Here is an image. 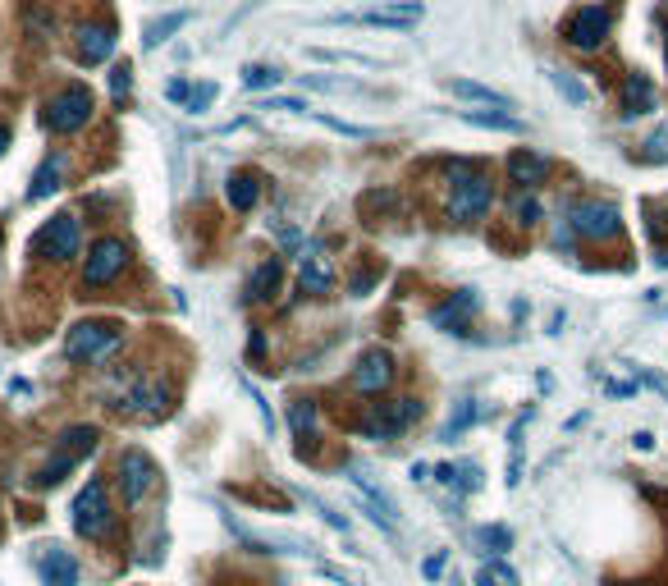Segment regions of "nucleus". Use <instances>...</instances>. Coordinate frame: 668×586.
<instances>
[{
    "label": "nucleus",
    "mask_w": 668,
    "mask_h": 586,
    "mask_svg": "<svg viewBox=\"0 0 668 586\" xmlns=\"http://www.w3.org/2000/svg\"><path fill=\"white\" fill-rule=\"evenodd\" d=\"M74 532L83 541H106L115 532V504H110L106 481H87L83 490L74 495Z\"/></svg>",
    "instance_id": "obj_1"
},
{
    "label": "nucleus",
    "mask_w": 668,
    "mask_h": 586,
    "mask_svg": "<svg viewBox=\"0 0 668 586\" xmlns=\"http://www.w3.org/2000/svg\"><path fill=\"white\" fill-rule=\"evenodd\" d=\"M490 207H495V184H490L485 174L467 170L453 179V193H449V202H444L449 220H458V225H481V220L490 216Z\"/></svg>",
    "instance_id": "obj_2"
},
{
    "label": "nucleus",
    "mask_w": 668,
    "mask_h": 586,
    "mask_svg": "<svg viewBox=\"0 0 668 586\" xmlns=\"http://www.w3.org/2000/svg\"><path fill=\"white\" fill-rule=\"evenodd\" d=\"M92 110H97V97H92L83 83H69L42 106V124L51 133H78V129H87Z\"/></svg>",
    "instance_id": "obj_3"
},
{
    "label": "nucleus",
    "mask_w": 668,
    "mask_h": 586,
    "mask_svg": "<svg viewBox=\"0 0 668 586\" xmlns=\"http://www.w3.org/2000/svg\"><path fill=\"white\" fill-rule=\"evenodd\" d=\"M568 229L586 243H609L623 234V216H618L614 202H600V197H582L568 207Z\"/></svg>",
    "instance_id": "obj_4"
},
{
    "label": "nucleus",
    "mask_w": 668,
    "mask_h": 586,
    "mask_svg": "<svg viewBox=\"0 0 668 586\" xmlns=\"http://www.w3.org/2000/svg\"><path fill=\"white\" fill-rule=\"evenodd\" d=\"M124 344V330L110 321H83L65 335V358L69 362H106L115 348Z\"/></svg>",
    "instance_id": "obj_5"
},
{
    "label": "nucleus",
    "mask_w": 668,
    "mask_h": 586,
    "mask_svg": "<svg viewBox=\"0 0 668 586\" xmlns=\"http://www.w3.org/2000/svg\"><path fill=\"white\" fill-rule=\"evenodd\" d=\"M417 422H421V399L399 394V399H389V403H376V408L362 417V431H367L371 440H394V435H403Z\"/></svg>",
    "instance_id": "obj_6"
},
{
    "label": "nucleus",
    "mask_w": 668,
    "mask_h": 586,
    "mask_svg": "<svg viewBox=\"0 0 668 586\" xmlns=\"http://www.w3.org/2000/svg\"><path fill=\"white\" fill-rule=\"evenodd\" d=\"M78 243H83L78 216H51L33 234V243H28V248H33L42 261H69V257H78Z\"/></svg>",
    "instance_id": "obj_7"
},
{
    "label": "nucleus",
    "mask_w": 668,
    "mask_h": 586,
    "mask_svg": "<svg viewBox=\"0 0 668 586\" xmlns=\"http://www.w3.org/2000/svg\"><path fill=\"white\" fill-rule=\"evenodd\" d=\"M156 463H151V454H142V449H124L115 463V481H119V495H124V504H142L156 490Z\"/></svg>",
    "instance_id": "obj_8"
},
{
    "label": "nucleus",
    "mask_w": 668,
    "mask_h": 586,
    "mask_svg": "<svg viewBox=\"0 0 668 586\" xmlns=\"http://www.w3.org/2000/svg\"><path fill=\"white\" fill-rule=\"evenodd\" d=\"M129 266V243L124 239H97L92 252L83 261V284L87 289H101V284H115Z\"/></svg>",
    "instance_id": "obj_9"
},
{
    "label": "nucleus",
    "mask_w": 668,
    "mask_h": 586,
    "mask_svg": "<svg viewBox=\"0 0 668 586\" xmlns=\"http://www.w3.org/2000/svg\"><path fill=\"white\" fill-rule=\"evenodd\" d=\"M563 37H568L572 51H600L604 37H609V10H604V5H582V10L568 19Z\"/></svg>",
    "instance_id": "obj_10"
},
{
    "label": "nucleus",
    "mask_w": 668,
    "mask_h": 586,
    "mask_svg": "<svg viewBox=\"0 0 668 586\" xmlns=\"http://www.w3.org/2000/svg\"><path fill=\"white\" fill-rule=\"evenodd\" d=\"M394 385V358L385 348H367L353 367V390L357 394H385Z\"/></svg>",
    "instance_id": "obj_11"
},
{
    "label": "nucleus",
    "mask_w": 668,
    "mask_h": 586,
    "mask_svg": "<svg viewBox=\"0 0 668 586\" xmlns=\"http://www.w3.org/2000/svg\"><path fill=\"white\" fill-rule=\"evenodd\" d=\"M124 408L147 417V422H156V417L170 413V385H161V380H138L129 390V399H124Z\"/></svg>",
    "instance_id": "obj_12"
},
{
    "label": "nucleus",
    "mask_w": 668,
    "mask_h": 586,
    "mask_svg": "<svg viewBox=\"0 0 668 586\" xmlns=\"http://www.w3.org/2000/svg\"><path fill=\"white\" fill-rule=\"evenodd\" d=\"M37 573H42V586H78V559L60 545H46L37 554Z\"/></svg>",
    "instance_id": "obj_13"
},
{
    "label": "nucleus",
    "mask_w": 668,
    "mask_h": 586,
    "mask_svg": "<svg viewBox=\"0 0 668 586\" xmlns=\"http://www.w3.org/2000/svg\"><path fill=\"white\" fill-rule=\"evenodd\" d=\"M421 14H426L421 0H403V5H380V10L357 14V23H367V28H417Z\"/></svg>",
    "instance_id": "obj_14"
},
{
    "label": "nucleus",
    "mask_w": 668,
    "mask_h": 586,
    "mask_svg": "<svg viewBox=\"0 0 668 586\" xmlns=\"http://www.w3.org/2000/svg\"><path fill=\"white\" fill-rule=\"evenodd\" d=\"M508 179L518 188H536V184H545L550 179V161L540 152H531V147H518V152L508 156Z\"/></svg>",
    "instance_id": "obj_15"
},
{
    "label": "nucleus",
    "mask_w": 668,
    "mask_h": 586,
    "mask_svg": "<svg viewBox=\"0 0 668 586\" xmlns=\"http://www.w3.org/2000/svg\"><path fill=\"white\" fill-rule=\"evenodd\" d=\"M298 280H302V289H307V293H330L334 289V266L321 257V248H316V243H307V248H302Z\"/></svg>",
    "instance_id": "obj_16"
},
{
    "label": "nucleus",
    "mask_w": 668,
    "mask_h": 586,
    "mask_svg": "<svg viewBox=\"0 0 668 586\" xmlns=\"http://www.w3.org/2000/svg\"><path fill=\"white\" fill-rule=\"evenodd\" d=\"M110 51H115V33H110L106 23L78 28V60H83V65H106Z\"/></svg>",
    "instance_id": "obj_17"
},
{
    "label": "nucleus",
    "mask_w": 668,
    "mask_h": 586,
    "mask_svg": "<svg viewBox=\"0 0 668 586\" xmlns=\"http://www.w3.org/2000/svg\"><path fill=\"white\" fill-rule=\"evenodd\" d=\"M476 312V293L472 289H463V293H453L449 303H440L431 312V326H440V330H458L463 335L467 330V316Z\"/></svg>",
    "instance_id": "obj_18"
},
{
    "label": "nucleus",
    "mask_w": 668,
    "mask_h": 586,
    "mask_svg": "<svg viewBox=\"0 0 668 586\" xmlns=\"http://www.w3.org/2000/svg\"><path fill=\"white\" fill-rule=\"evenodd\" d=\"M655 110V83L646 74H632L623 83V120H636V115H650Z\"/></svg>",
    "instance_id": "obj_19"
},
{
    "label": "nucleus",
    "mask_w": 668,
    "mask_h": 586,
    "mask_svg": "<svg viewBox=\"0 0 668 586\" xmlns=\"http://www.w3.org/2000/svg\"><path fill=\"white\" fill-rule=\"evenodd\" d=\"M280 280H284L280 257H266L257 271H252V280H248V303H270L275 289H280Z\"/></svg>",
    "instance_id": "obj_20"
},
{
    "label": "nucleus",
    "mask_w": 668,
    "mask_h": 586,
    "mask_svg": "<svg viewBox=\"0 0 668 586\" xmlns=\"http://www.w3.org/2000/svg\"><path fill=\"white\" fill-rule=\"evenodd\" d=\"M65 170H69L65 156H46L42 170H37V179L28 184V202H46L51 193H60V179H65Z\"/></svg>",
    "instance_id": "obj_21"
},
{
    "label": "nucleus",
    "mask_w": 668,
    "mask_h": 586,
    "mask_svg": "<svg viewBox=\"0 0 668 586\" xmlns=\"http://www.w3.org/2000/svg\"><path fill=\"white\" fill-rule=\"evenodd\" d=\"M225 197H229V207H234V211H252V207H257V197H261V174L257 170H238L234 179H229Z\"/></svg>",
    "instance_id": "obj_22"
},
{
    "label": "nucleus",
    "mask_w": 668,
    "mask_h": 586,
    "mask_svg": "<svg viewBox=\"0 0 668 586\" xmlns=\"http://www.w3.org/2000/svg\"><path fill=\"white\" fill-rule=\"evenodd\" d=\"M435 477H440L444 486L463 490V495L481 490V467H476V463H444V467H435Z\"/></svg>",
    "instance_id": "obj_23"
},
{
    "label": "nucleus",
    "mask_w": 668,
    "mask_h": 586,
    "mask_svg": "<svg viewBox=\"0 0 668 586\" xmlns=\"http://www.w3.org/2000/svg\"><path fill=\"white\" fill-rule=\"evenodd\" d=\"M449 92H453V97H467V101H481V106H499V110L513 106L504 92H495V87H485V83H472V78H453Z\"/></svg>",
    "instance_id": "obj_24"
},
{
    "label": "nucleus",
    "mask_w": 668,
    "mask_h": 586,
    "mask_svg": "<svg viewBox=\"0 0 668 586\" xmlns=\"http://www.w3.org/2000/svg\"><path fill=\"white\" fill-rule=\"evenodd\" d=\"M97 449V426H69L65 435H60V458H69V463H78L83 454H92Z\"/></svg>",
    "instance_id": "obj_25"
},
{
    "label": "nucleus",
    "mask_w": 668,
    "mask_h": 586,
    "mask_svg": "<svg viewBox=\"0 0 668 586\" xmlns=\"http://www.w3.org/2000/svg\"><path fill=\"white\" fill-rule=\"evenodd\" d=\"M289 431H293V440H312L316 435V403L312 399L289 403Z\"/></svg>",
    "instance_id": "obj_26"
},
{
    "label": "nucleus",
    "mask_w": 668,
    "mask_h": 586,
    "mask_svg": "<svg viewBox=\"0 0 668 586\" xmlns=\"http://www.w3.org/2000/svg\"><path fill=\"white\" fill-rule=\"evenodd\" d=\"M188 19H193L188 10H174V14H165V19H156V23L147 28V37H142V46H147V51H156V46L170 42V33H179Z\"/></svg>",
    "instance_id": "obj_27"
},
{
    "label": "nucleus",
    "mask_w": 668,
    "mask_h": 586,
    "mask_svg": "<svg viewBox=\"0 0 668 586\" xmlns=\"http://www.w3.org/2000/svg\"><path fill=\"white\" fill-rule=\"evenodd\" d=\"M467 124H476V129H499V133H522V120H513V115H499V110H458Z\"/></svg>",
    "instance_id": "obj_28"
},
{
    "label": "nucleus",
    "mask_w": 668,
    "mask_h": 586,
    "mask_svg": "<svg viewBox=\"0 0 668 586\" xmlns=\"http://www.w3.org/2000/svg\"><path fill=\"white\" fill-rule=\"evenodd\" d=\"M550 83H554V92H559L568 106H586V101H591V92H586V87L577 83L568 69H550Z\"/></svg>",
    "instance_id": "obj_29"
},
{
    "label": "nucleus",
    "mask_w": 668,
    "mask_h": 586,
    "mask_svg": "<svg viewBox=\"0 0 668 586\" xmlns=\"http://www.w3.org/2000/svg\"><path fill=\"white\" fill-rule=\"evenodd\" d=\"M316 124H325V129H334V133H344V138H371V129H362V124H348V120H339V115H325V110H307Z\"/></svg>",
    "instance_id": "obj_30"
},
{
    "label": "nucleus",
    "mask_w": 668,
    "mask_h": 586,
    "mask_svg": "<svg viewBox=\"0 0 668 586\" xmlns=\"http://www.w3.org/2000/svg\"><path fill=\"white\" fill-rule=\"evenodd\" d=\"M476 417H481V408H476V399H467L463 408H458V417H449V426H444V440H458V435H463Z\"/></svg>",
    "instance_id": "obj_31"
},
{
    "label": "nucleus",
    "mask_w": 668,
    "mask_h": 586,
    "mask_svg": "<svg viewBox=\"0 0 668 586\" xmlns=\"http://www.w3.org/2000/svg\"><path fill=\"white\" fill-rule=\"evenodd\" d=\"M275 83H280V69H270V65H248V69H243V87H252V92L275 87Z\"/></svg>",
    "instance_id": "obj_32"
},
{
    "label": "nucleus",
    "mask_w": 668,
    "mask_h": 586,
    "mask_svg": "<svg viewBox=\"0 0 668 586\" xmlns=\"http://www.w3.org/2000/svg\"><path fill=\"white\" fill-rule=\"evenodd\" d=\"M513 220H518L522 229H531V225H536V220H540V202H536V197H531V193H522L518 202H513Z\"/></svg>",
    "instance_id": "obj_33"
},
{
    "label": "nucleus",
    "mask_w": 668,
    "mask_h": 586,
    "mask_svg": "<svg viewBox=\"0 0 668 586\" xmlns=\"http://www.w3.org/2000/svg\"><path fill=\"white\" fill-rule=\"evenodd\" d=\"M481 545H490V554H504L508 545H513V532H508V527H481Z\"/></svg>",
    "instance_id": "obj_34"
},
{
    "label": "nucleus",
    "mask_w": 668,
    "mask_h": 586,
    "mask_svg": "<svg viewBox=\"0 0 668 586\" xmlns=\"http://www.w3.org/2000/svg\"><path fill=\"white\" fill-rule=\"evenodd\" d=\"M216 92H220L216 83H202V87H193V92H188V110H193V115H202V110L211 106V101H216Z\"/></svg>",
    "instance_id": "obj_35"
},
{
    "label": "nucleus",
    "mask_w": 668,
    "mask_h": 586,
    "mask_svg": "<svg viewBox=\"0 0 668 586\" xmlns=\"http://www.w3.org/2000/svg\"><path fill=\"white\" fill-rule=\"evenodd\" d=\"M110 87H115V97H124L133 87V69L129 65H115V74H110Z\"/></svg>",
    "instance_id": "obj_36"
},
{
    "label": "nucleus",
    "mask_w": 668,
    "mask_h": 586,
    "mask_svg": "<svg viewBox=\"0 0 668 586\" xmlns=\"http://www.w3.org/2000/svg\"><path fill=\"white\" fill-rule=\"evenodd\" d=\"M444 559H449V550L431 554V559H426V564H421V573H426V577H431V582H435V577H440V573H444Z\"/></svg>",
    "instance_id": "obj_37"
},
{
    "label": "nucleus",
    "mask_w": 668,
    "mask_h": 586,
    "mask_svg": "<svg viewBox=\"0 0 668 586\" xmlns=\"http://www.w3.org/2000/svg\"><path fill=\"white\" fill-rule=\"evenodd\" d=\"M266 110H293V115H307L312 106H302V101H293V97H280V101H266Z\"/></svg>",
    "instance_id": "obj_38"
},
{
    "label": "nucleus",
    "mask_w": 668,
    "mask_h": 586,
    "mask_svg": "<svg viewBox=\"0 0 668 586\" xmlns=\"http://www.w3.org/2000/svg\"><path fill=\"white\" fill-rule=\"evenodd\" d=\"M641 376H646V385H655V390H659V394H664V399H668V380L659 376V371H641Z\"/></svg>",
    "instance_id": "obj_39"
},
{
    "label": "nucleus",
    "mask_w": 668,
    "mask_h": 586,
    "mask_svg": "<svg viewBox=\"0 0 668 586\" xmlns=\"http://www.w3.org/2000/svg\"><path fill=\"white\" fill-rule=\"evenodd\" d=\"M188 92H193L188 83H170V101H188Z\"/></svg>",
    "instance_id": "obj_40"
},
{
    "label": "nucleus",
    "mask_w": 668,
    "mask_h": 586,
    "mask_svg": "<svg viewBox=\"0 0 668 586\" xmlns=\"http://www.w3.org/2000/svg\"><path fill=\"white\" fill-rule=\"evenodd\" d=\"M5 147H10V129H0V152H5Z\"/></svg>",
    "instance_id": "obj_41"
},
{
    "label": "nucleus",
    "mask_w": 668,
    "mask_h": 586,
    "mask_svg": "<svg viewBox=\"0 0 668 586\" xmlns=\"http://www.w3.org/2000/svg\"><path fill=\"white\" fill-rule=\"evenodd\" d=\"M659 266H668V252H659Z\"/></svg>",
    "instance_id": "obj_42"
}]
</instances>
